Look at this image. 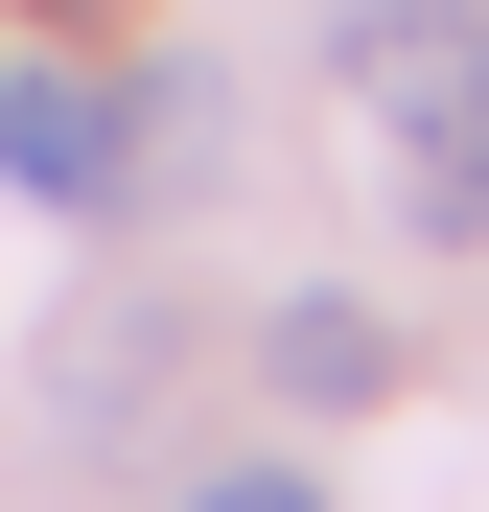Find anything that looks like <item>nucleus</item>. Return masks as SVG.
I'll return each mask as SVG.
<instances>
[{
  "label": "nucleus",
  "instance_id": "nucleus-1",
  "mask_svg": "<svg viewBox=\"0 0 489 512\" xmlns=\"http://www.w3.org/2000/svg\"><path fill=\"white\" fill-rule=\"evenodd\" d=\"M326 70H350V117L396 140V210L466 256L489 233V0H350Z\"/></svg>",
  "mask_w": 489,
  "mask_h": 512
},
{
  "label": "nucleus",
  "instance_id": "nucleus-4",
  "mask_svg": "<svg viewBox=\"0 0 489 512\" xmlns=\"http://www.w3.org/2000/svg\"><path fill=\"white\" fill-rule=\"evenodd\" d=\"M140 373H163V280H117V303H94V326H70V373H47V396H70V419H117V396H140Z\"/></svg>",
  "mask_w": 489,
  "mask_h": 512
},
{
  "label": "nucleus",
  "instance_id": "nucleus-2",
  "mask_svg": "<svg viewBox=\"0 0 489 512\" xmlns=\"http://www.w3.org/2000/svg\"><path fill=\"white\" fill-rule=\"evenodd\" d=\"M0 163H24L47 210H117V163H140V94H117V70H0Z\"/></svg>",
  "mask_w": 489,
  "mask_h": 512
},
{
  "label": "nucleus",
  "instance_id": "nucleus-5",
  "mask_svg": "<svg viewBox=\"0 0 489 512\" xmlns=\"http://www.w3.org/2000/svg\"><path fill=\"white\" fill-rule=\"evenodd\" d=\"M187 512H326V466H210Z\"/></svg>",
  "mask_w": 489,
  "mask_h": 512
},
{
  "label": "nucleus",
  "instance_id": "nucleus-3",
  "mask_svg": "<svg viewBox=\"0 0 489 512\" xmlns=\"http://www.w3.org/2000/svg\"><path fill=\"white\" fill-rule=\"evenodd\" d=\"M257 373H280L303 419H350V396H396V326H373V303H280V326H257Z\"/></svg>",
  "mask_w": 489,
  "mask_h": 512
}]
</instances>
